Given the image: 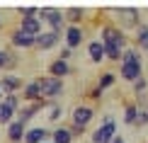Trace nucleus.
Here are the masks:
<instances>
[{
	"mask_svg": "<svg viewBox=\"0 0 148 143\" xmlns=\"http://www.w3.org/2000/svg\"><path fill=\"white\" fill-rule=\"evenodd\" d=\"M114 20L112 24H116V27L121 29V32H136V29L143 24V20H141V12L136 8H114Z\"/></svg>",
	"mask_w": 148,
	"mask_h": 143,
	"instance_id": "1",
	"label": "nucleus"
},
{
	"mask_svg": "<svg viewBox=\"0 0 148 143\" xmlns=\"http://www.w3.org/2000/svg\"><path fill=\"white\" fill-rule=\"evenodd\" d=\"M0 88H3V95H17V92L24 88V83H22L20 75H12V73H8V75L0 78Z\"/></svg>",
	"mask_w": 148,
	"mask_h": 143,
	"instance_id": "13",
	"label": "nucleus"
},
{
	"mask_svg": "<svg viewBox=\"0 0 148 143\" xmlns=\"http://www.w3.org/2000/svg\"><path fill=\"white\" fill-rule=\"evenodd\" d=\"M148 46V24L143 22L141 27L134 32V49H138V51H146Z\"/></svg>",
	"mask_w": 148,
	"mask_h": 143,
	"instance_id": "20",
	"label": "nucleus"
},
{
	"mask_svg": "<svg viewBox=\"0 0 148 143\" xmlns=\"http://www.w3.org/2000/svg\"><path fill=\"white\" fill-rule=\"evenodd\" d=\"M17 66V56L15 51H10V49H0V70H12V68Z\"/></svg>",
	"mask_w": 148,
	"mask_h": 143,
	"instance_id": "21",
	"label": "nucleus"
},
{
	"mask_svg": "<svg viewBox=\"0 0 148 143\" xmlns=\"http://www.w3.org/2000/svg\"><path fill=\"white\" fill-rule=\"evenodd\" d=\"M119 63H143V56H141L138 49H134V46H129L121 51V61Z\"/></svg>",
	"mask_w": 148,
	"mask_h": 143,
	"instance_id": "24",
	"label": "nucleus"
},
{
	"mask_svg": "<svg viewBox=\"0 0 148 143\" xmlns=\"http://www.w3.org/2000/svg\"><path fill=\"white\" fill-rule=\"evenodd\" d=\"M63 17H66V24H68V27H83L85 10L83 8H66L63 10Z\"/></svg>",
	"mask_w": 148,
	"mask_h": 143,
	"instance_id": "17",
	"label": "nucleus"
},
{
	"mask_svg": "<svg viewBox=\"0 0 148 143\" xmlns=\"http://www.w3.org/2000/svg\"><path fill=\"white\" fill-rule=\"evenodd\" d=\"M61 39H63V34H61V32H51V29H46V32H41L39 36H36L34 49H39V51H51V49H56L61 44Z\"/></svg>",
	"mask_w": 148,
	"mask_h": 143,
	"instance_id": "7",
	"label": "nucleus"
},
{
	"mask_svg": "<svg viewBox=\"0 0 148 143\" xmlns=\"http://www.w3.org/2000/svg\"><path fill=\"white\" fill-rule=\"evenodd\" d=\"M36 15H39V8H34V5L20 8V17H22V20H27V17H36Z\"/></svg>",
	"mask_w": 148,
	"mask_h": 143,
	"instance_id": "32",
	"label": "nucleus"
},
{
	"mask_svg": "<svg viewBox=\"0 0 148 143\" xmlns=\"http://www.w3.org/2000/svg\"><path fill=\"white\" fill-rule=\"evenodd\" d=\"M10 121H15V109H10L5 102H0V126H8Z\"/></svg>",
	"mask_w": 148,
	"mask_h": 143,
	"instance_id": "28",
	"label": "nucleus"
},
{
	"mask_svg": "<svg viewBox=\"0 0 148 143\" xmlns=\"http://www.w3.org/2000/svg\"><path fill=\"white\" fill-rule=\"evenodd\" d=\"M24 131H27V126L24 124H20V121H10L8 124V141L10 143H22L24 141Z\"/></svg>",
	"mask_w": 148,
	"mask_h": 143,
	"instance_id": "19",
	"label": "nucleus"
},
{
	"mask_svg": "<svg viewBox=\"0 0 148 143\" xmlns=\"http://www.w3.org/2000/svg\"><path fill=\"white\" fill-rule=\"evenodd\" d=\"M104 58L112 61V63H119L121 61V49L114 44H104Z\"/></svg>",
	"mask_w": 148,
	"mask_h": 143,
	"instance_id": "27",
	"label": "nucleus"
},
{
	"mask_svg": "<svg viewBox=\"0 0 148 143\" xmlns=\"http://www.w3.org/2000/svg\"><path fill=\"white\" fill-rule=\"evenodd\" d=\"M114 83H116V73H112V70H104V73H100V78H97V88H100L102 92L104 90H109V88H114Z\"/></svg>",
	"mask_w": 148,
	"mask_h": 143,
	"instance_id": "23",
	"label": "nucleus"
},
{
	"mask_svg": "<svg viewBox=\"0 0 148 143\" xmlns=\"http://www.w3.org/2000/svg\"><path fill=\"white\" fill-rule=\"evenodd\" d=\"M46 143H51V141H46Z\"/></svg>",
	"mask_w": 148,
	"mask_h": 143,
	"instance_id": "40",
	"label": "nucleus"
},
{
	"mask_svg": "<svg viewBox=\"0 0 148 143\" xmlns=\"http://www.w3.org/2000/svg\"><path fill=\"white\" fill-rule=\"evenodd\" d=\"M0 27H3V17H0Z\"/></svg>",
	"mask_w": 148,
	"mask_h": 143,
	"instance_id": "38",
	"label": "nucleus"
},
{
	"mask_svg": "<svg viewBox=\"0 0 148 143\" xmlns=\"http://www.w3.org/2000/svg\"><path fill=\"white\" fill-rule=\"evenodd\" d=\"M112 143H126V138H124V136H119V133H116V136H114V141H112Z\"/></svg>",
	"mask_w": 148,
	"mask_h": 143,
	"instance_id": "36",
	"label": "nucleus"
},
{
	"mask_svg": "<svg viewBox=\"0 0 148 143\" xmlns=\"http://www.w3.org/2000/svg\"><path fill=\"white\" fill-rule=\"evenodd\" d=\"M36 83H39V92H41V99H46V102H56V99L63 95L66 85L61 78H51V75H41L36 78Z\"/></svg>",
	"mask_w": 148,
	"mask_h": 143,
	"instance_id": "2",
	"label": "nucleus"
},
{
	"mask_svg": "<svg viewBox=\"0 0 148 143\" xmlns=\"http://www.w3.org/2000/svg\"><path fill=\"white\" fill-rule=\"evenodd\" d=\"M92 119H95V109H92L90 104H78V107H73V112H71V124H75L80 129H88Z\"/></svg>",
	"mask_w": 148,
	"mask_h": 143,
	"instance_id": "6",
	"label": "nucleus"
},
{
	"mask_svg": "<svg viewBox=\"0 0 148 143\" xmlns=\"http://www.w3.org/2000/svg\"><path fill=\"white\" fill-rule=\"evenodd\" d=\"M131 88H134V95H143V92H148V78H138L136 83H131Z\"/></svg>",
	"mask_w": 148,
	"mask_h": 143,
	"instance_id": "30",
	"label": "nucleus"
},
{
	"mask_svg": "<svg viewBox=\"0 0 148 143\" xmlns=\"http://www.w3.org/2000/svg\"><path fill=\"white\" fill-rule=\"evenodd\" d=\"M71 56H73V51H71L68 46H63V49H61V53H58V58L61 61H71Z\"/></svg>",
	"mask_w": 148,
	"mask_h": 143,
	"instance_id": "35",
	"label": "nucleus"
},
{
	"mask_svg": "<svg viewBox=\"0 0 148 143\" xmlns=\"http://www.w3.org/2000/svg\"><path fill=\"white\" fill-rule=\"evenodd\" d=\"M46 107H49V121L51 124H58L61 121V116H63V107H61V102L56 99V102H46Z\"/></svg>",
	"mask_w": 148,
	"mask_h": 143,
	"instance_id": "25",
	"label": "nucleus"
},
{
	"mask_svg": "<svg viewBox=\"0 0 148 143\" xmlns=\"http://www.w3.org/2000/svg\"><path fill=\"white\" fill-rule=\"evenodd\" d=\"M22 102L27 104H34V102H41V92H39V83L36 80H29V83H24L22 88Z\"/></svg>",
	"mask_w": 148,
	"mask_h": 143,
	"instance_id": "15",
	"label": "nucleus"
},
{
	"mask_svg": "<svg viewBox=\"0 0 148 143\" xmlns=\"http://www.w3.org/2000/svg\"><path fill=\"white\" fill-rule=\"evenodd\" d=\"M3 102L8 104L10 109H15V114H17V109L22 107V97H20V95H5V97H3Z\"/></svg>",
	"mask_w": 148,
	"mask_h": 143,
	"instance_id": "29",
	"label": "nucleus"
},
{
	"mask_svg": "<svg viewBox=\"0 0 148 143\" xmlns=\"http://www.w3.org/2000/svg\"><path fill=\"white\" fill-rule=\"evenodd\" d=\"M136 129H143V126H148V107H143V109H138V116H136V124H134Z\"/></svg>",
	"mask_w": 148,
	"mask_h": 143,
	"instance_id": "31",
	"label": "nucleus"
},
{
	"mask_svg": "<svg viewBox=\"0 0 148 143\" xmlns=\"http://www.w3.org/2000/svg\"><path fill=\"white\" fill-rule=\"evenodd\" d=\"M3 97H5V95H3V88H0V102H3Z\"/></svg>",
	"mask_w": 148,
	"mask_h": 143,
	"instance_id": "37",
	"label": "nucleus"
},
{
	"mask_svg": "<svg viewBox=\"0 0 148 143\" xmlns=\"http://www.w3.org/2000/svg\"><path fill=\"white\" fill-rule=\"evenodd\" d=\"M100 41L102 44H114V46H119L121 51L129 49V36L121 32L116 24H112V22H104L100 27Z\"/></svg>",
	"mask_w": 148,
	"mask_h": 143,
	"instance_id": "3",
	"label": "nucleus"
},
{
	"mask_svg": "<svg viewBox=\"0 0 148 143\" xmlns=\"http://www.w3.org/2000/svg\"><path fill=\"white\" fill-rule=\"evenodd\" d=\"M51 141V131L46 126H32L24 131V141L22 143H46Z\"/></svg>",
	"mask_w": 148,
	"mask_h": 143,
	"instance_id": "12",
	"label": "nucleus"
},
{
	"mask_svg": "<svg viewBox=\"0 0 148 143\" xmlns=\"http://www.w3.org/2000/svg\"><path fill=\"white\" fill-rule=\"evenodd\" d=\"M17 27L22 29L24 34H29V36H39L41 32H44V29H41V22H39V17H27V20H20V24H17Z\"/></svg>",
	"mask_w": 148,
	"mask_h": 143,
	"instance_id": "18",
	"label": "nucleus"
},
{
	"mask_svg": "<svg viewBox=\"0 0 148 143\" xmlns=\"http://www.w3.org/2000/svg\"><path fill=\"white\" fill-rule=\"evenodd\" d=\"M88 58H90V63H95V66H100L102 61H107L104 58V44L100 39L88 41Z\"/></svg>",
	"mask_w": 148,
	"mask_h": 143,
	"instance_id": "16",
	"label": "nucleus"
},
{
	"mask_svg": "<svg viewBox=\"0 0 148 143\" xmlns=\"http://www.w3.org/2000/svg\"><path fill=\"white\" fill-rule=\"evenodd\" d=\"M71 73H73V66H71V61L53 58L51 63H49V75H51V78H61V80H63L66 75H71Z\"/></svg>",
	"mask_w": 148,
	"mask_h": 143,
	"instance_id": "14",
	"label": "nucleus"
},
{
	"mask_svg": "<svg viewBox=\"0 0 148 143\" xmlns=\"http://www.w3.org/2000/svg\"><path fill=\"white\" fill-rule=\"evenodd\" d=\"M119 75L126 83H136L143 78V63H119Z\"/></svg>",
	"mask_w": 148,
	"mask_h": 143,
	"instance_id": "10",
	"label": "nucleus"
},
{
	"mask_svg": "<svg viewBox=\"0 0 148 143\" xmlns=\"http://www.w3.org/2000/svg\"><path fill=\"white\" fill-rule=\"evenodd\" d=\"M10 44L15 46V49H34L36 39H34V36H29V34H24L20 27H15L10 32Z\"/></svg>",
	"mask_w": 148,
	"mask_h": 143,
	"instance_id": "11",
	"label": "nucleus"
},
{
	"mask_svg": "<svg viewBox=\"0 0 148 143\" xmlns=\"http://www.w3.org/2000/svg\"><path fill=\"white\" fill-rule=\"evenodd\" d=\"M36 17H39V22H46L51 32L63 34V29L68 27L66 24V17H63V10H58V8H39V15Z\"/></svg>",
	"mask_w": 148,
	"mask_h": 143,
	"instance_id": "5",
	"label": "nucleus"
},
{
	"mask_svg": "<svg viewBox=\"0 0 148 143\" xmlns=\"http://www.w3.org/2000/svg\"><path fill=\"white\" fill-rule=\"evenodd\" d=\"M88 97H90V99H102V90H100V88H97V85H95V88H90Z\"/></svg>",
	"mask_w": 148,
	"mask_h": 143,
	"instance_id": "34",
	"label": "nucleus"
},
{
	"mask_svg": "<svg viewBox=\"0 0 148 143\" xmlns=\"http://www.w3.org/2000/svg\"><path fill=\"white\" fill-rule=\"evenodd\" d=\"M146 95H148V92H146Z\"/></svg>",
	"mask_w": 148,
	"mask_h": 143,
	"instance_id": "41",
	"label": "nucleus"
},
{
	"mask_svg": "<svg viewBox=\"0 0 148 143\" xmlns=\"http://www.w3.org/2000/svg\"><path fill=\"white\" fill-rule=\"evenodd\" d=\"M51 143H73V136L68 131V126H56L51 131Z\"/></svg>",
	"mask_w": 148,
	"mask_h": 143,
	"instance_id": "22",
	"label": "nucleus"
},
{
	"mask_svg": "<svg viewBox=\"0 0 148 143\" xmlns=\"http://www.w3.org/2000/svg\"><path fill=\"white\" fill-rule=\"evenodd\" d=\"M114 136H116V121H114L112 114H104L100 126L90 133V141L92 143H112Z\"/></svg>",
	"mask_w": 148,
	"mask_h": 143,
	"instance_id": "4",
	"label": "nucleus"
},
{
	"mask_svg": "<svg viewBox=\"0 0 148 143\" xmlns=\"http://www.w3.org/2000/svg\"><path fill=\"white\" fill-rule=\"evenodd\" d=\"M46 107V99H41V102H34V104H24V107H20L17 109V114H15V121H20V124H24L27 126L29 121L34 119L36 114H39L41 109Z\"/></svg>",
	"mask_w": 148,
	"mask_h": 143,
	"instance_id": "8",
	"label": "nucleus"
},
{
	"mask_svg": "<svg viewBox=\"0 0 148 143\" xmlns=\"http://www.w3.org/2000/svg\"><path fill=\"white\" fill-rule=\"evenodd\" d=\"M136 116H138V107L134 102H129L124 107V116H121V119H124L126 126H134V124H136Z\"/></svg>",
	"mask_w": 148,
	"mask_h": 143,
	"instance_id": "26",
	"label": "nucleus"
},
{
	"mask_svg": "<svg viewBox=\"0 0 148 143\" xmlns=\"http://www.w3.org/2000/svg\"><path fill=\"white\" fill-rule=\"evenodd\" d=\"M146 51H148V46H146Z\"/></svg>",
	"mask_w": 148,
	"mask_h": 143,
	"instance_id": "39",
	"label": "nucleus"
},
{
	"mask_svg": "<svg viewBox=\"0 0 148 143\" xmlns=\"http://www.w3.org/2000/svg\"><path fill=\"white\" fill-rule=\"evenodd\" d=\"M68 131H71V136H73V141H75V138H80V136L88 131V129H80V126H75V124H68Z\"/></svg>",
	"mask_w": 148,
	"mask_h": 143,
	"instance_id": "33",
	"label": "nucleus"
},
{
	"mask_svg": "<svg viewBox=\"0 0 148 143\" xmlns=\"http://www.w3.org/2000/svg\"><path fill=\"white\" fill-rule=\"evenodd\" d=\"M83 41H85V29L83 27H66L63 29V44L68 46L71 51H73V49H78Z\"/></svg>",
	"mask_w": 148,
	"mask_h": 143,
	"instance_id": "9",
	"label": "nucleus"
}]
</instances>
